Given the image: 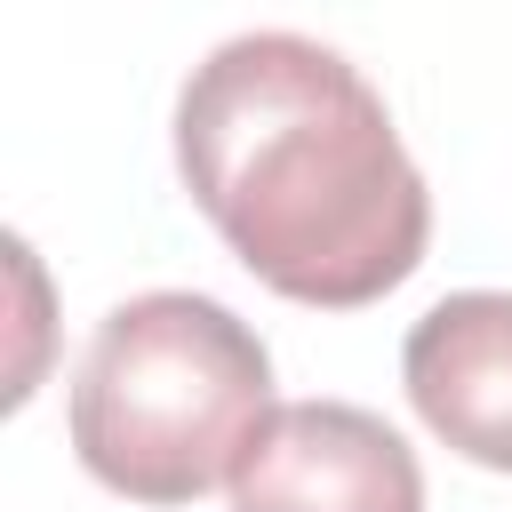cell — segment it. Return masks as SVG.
Returning <instances> with one entry per match:
<instances>
[{
	"label": "cell",
	"instance_id": "7a4b0ae2",
	"mask_svg": "<svg viewBox=\"0 0 512 512\" xmlns=\"http://www.w3.org/2000/svg\"><path fill=\"white\" fill-rule=\"evenodd\" d=\"M72 456L128 504H192L272 424L264 336L192 288L112 304L72 368Z\"/></svg>",
	"mask_w": 512,
	"mask_h": 512
},
{
	"label": "cell",
	"instance_id": "3957f363",
	"mask_svg": "<svg viewBox=\"0 0 512 512\" xmlns=\"http://www.w3.org/2000/svg\"><path fill=\"white\" fill-rule=\"evenodd\" d=\"M232 512H424V464L376 408L288 400L240 456Z\"/></svg>",
	"mask_w": 512,
	"mask_h": 512
},
{
	"label": "cell",
	"instance_id": "277c9868",
	"mask_svg": "<svg viewBox=\"0 0 512 512\" xmlns=\"http://www.w3.org/2000/svg\"><path fill=\"white\" fill-rule=\"evenodd\" d=\"M400 384L432 440L464 464L512 472V288L440 296L400 344Z\"/></svg>",
	"mask_w": 512,
	"mask_h": 512
},
{
	"label": "cell",
	"instance_id": "6da1fadb",
	"mask_svg": "<svg viewBox=\"0 0 512 512\" xmlns=\"http://www.w3.org/2000/svg\"><path fill=\"white\" fill-rule=\"evenodd\" d=\"M176 176L224 248L312 312L392 296L432 240V192L384 96L304 32H240L192 64Z\"/></svg>",
	"mask_w": 512,
	"mask_h": 512
}]
</instances>
